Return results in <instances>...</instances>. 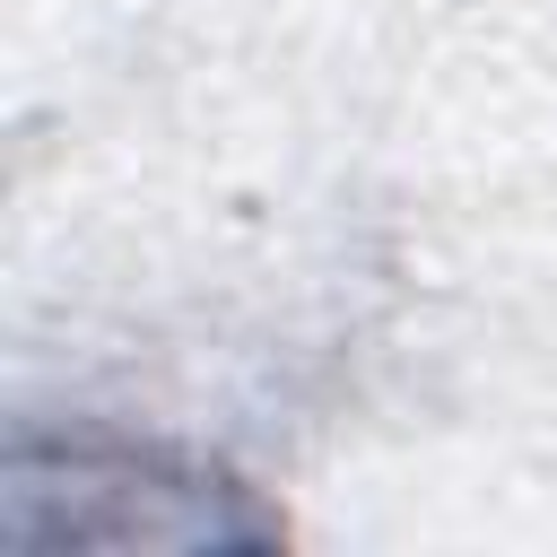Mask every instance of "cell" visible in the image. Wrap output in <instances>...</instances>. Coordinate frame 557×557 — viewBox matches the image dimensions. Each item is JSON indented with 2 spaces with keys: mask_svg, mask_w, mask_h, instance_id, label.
Listing matches in <instances>:
<instances>
[{
  "mask_svg": "<svg viewBox=\"0 0 557 557\" xmlns=\"http://www.w3.org/2000/svg\"><path fill=\"white\" fill-rule=\"evenodd\" d=\"M17 548H270L287 522L218 461L122 435H17L9 513Z\"/></svg>",
  "mask_w": 557,
  "mask_h": 557,
  "instance_id": "6da1fadb",
  "label": "cell"
}]
</instances>
